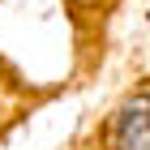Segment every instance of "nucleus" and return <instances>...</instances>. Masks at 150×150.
Listing matches in <instances>:
<instances>
[{
	"mask_svg": "<svg viewBox=\"0 0 150 150\" xmlns=\"http://www.w3.org/2000/svg\"><path fill=\"white\" fill-rule=\"evenodd\" d=\"M116 150H150V94H133L112 125Z\"/></svg>",
	"mask_w": 150,
	"mask_h": 150,
	"instance_id": "nucleus-1",
	"label": "nucleus"
}]
</instances>
